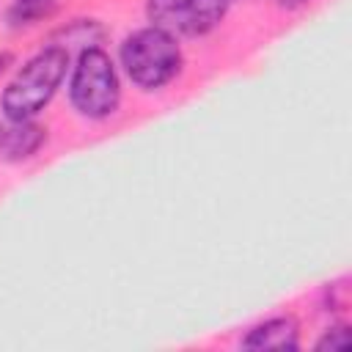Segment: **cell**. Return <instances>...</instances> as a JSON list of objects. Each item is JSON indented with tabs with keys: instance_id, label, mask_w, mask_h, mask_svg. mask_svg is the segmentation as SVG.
<instances>
[{
	"instance_id": "cell-4",
	"label": "cell",
	"mask_w": 352,
	"mask_h": 352,
	"mask_svg": "<svg viewBox=\"0 0 352 352\" xmlns=\"http://www.w3.org/2000/svg\"><path fill=\"white\" fill-rule=\"evenodd\" d=\"M228 0H146L148 25L176 38H198L212 33L228 14Z\"/></svg>"
},
{
	"instance_id": "cell-10",
	"label": "cell",
	"mask_w": 352,
	"mask_h": 352,
	"mask_svg": "<svg viewBox=\"0 0 352 352\" xmlns=\"http://www.w3.org/2000/svg\"><path fill=\"white\" fill-rule=\"evenodd\" d=\"M11 60H14V58H11V52H0V74L11 66Z\"/></svg>"
},
{
	"instance_id": "cell-6",
	"label": "cell",
	"mask_w": 352,
	"mask_h": 352,
	"mask_svg": "<svg viewBox=\"0 0 352 352\" xmlns=\"http://www.w3.org/2000/svg\"><path fill=\"white\" fill-rule=\"evenodd\" d=\"M47 143V129L30 118V121H3L0 124V160L6 162H25L38 154V148Z\"/></svg>"
},
{
	"instance_id": "cell-3",
	"label": "cell",
	"mask_w": 352,
	"mask_h": 352,
	"mask_svg": "<svg viewBox=\"0 0 352 352\" xmlns=\"http://www.w3.org/2000/svg\"><path fill=\"white\" fill-rule=\"evenodd\" d=\"M69 102L74 113L88 121H104L118 113L121 77L104 47H80L69 69Z\"/></svg>"
},
{
	"instance_id": "cell-9",
	"label": "cell",
	"mask_w": 352,
	"mask_h": 352,
	"mask_svg": "<svg viewBox=\"0 0 352 352\" xmlns=\"http://www.w3.org/2000/svg\"><path fill=\"white\" fill-rule=\"evenodd\" d=\"M280 8H286V11H297V8H305L308 3H314V0H275Z\"/></svg>"
},
{
	"instance_id": "cell-5",
	"label": "cell",
	"mask_w": 352,
	"mask_h": 352,
	"mask_svg": "<svg viewBox=\"0 0 352 352\" xmlns=\"http://www.w3.org/2000/svg\"><path fill=\"white\" fill-rule=\"evenodd\" d=\"M242 349H278V352H292L300 349V322L292 314H278L270 316L253 327H248L242 338Z\"/></svg>"
},
{
	"instance_id": "cell-2",
	"label": "cell",
	"mask_w": 352,
	"mask_h": 352,
	"mask_svg": "<svg viewBox=\"0 0 352 352\" xmlns=\"http://www.w3.org/2000/svg\"><path fill=\"white\" fill-rule=\"evenodd\" d=\"M118 60L129 82L148 94L170 85L184 66L179 38L154 25L126 33L118 44Z\"/></svg>"
},
{
	"instance_id": "cell-11",
	"label": "cell",
	"mask_w": 352,
	"mask_h": 352,
	"mask_svg": "<svg viewBox=\"0 0 352 352\" xmlns=\"http://www.w3.org/2000/svg\"><path fill=\"white\" fill-rule=\"evenodd\" d=\"M228 3H236V0H228Z\"/></svg>"
},
{
	"instance_id": "cell-7",
	"label": "cell",
	"mask_w": 352,
	"mask_h": 352,
	"mask_svg": "<svg viewBox=\"0 0 352 352\" xmlns=\"http://www.w3.org/2000/svg\"><path fill=\"white\" fill-rule=\"evenodd\" d=\"M52 11H55V0H11L8 25L11 28H28V25L47 19Z\"/></svg>"
},
{
	"instance_id": "cell-8",
	"label": "cell",
	"mask_w": 352,
	"mask_h": 352,
	"mask_svg": "<svg viewBox=\"0 0 352 352\" xmlns=\"http://www.w3.org/2000/svg\"><path fill=\"white\" fill-rule=\"evenodd\" d=\"M349 344H352L349 324H346V322H338V324L327 327V330L316 338L314 346H316L319 352H344V349H349Z\"/></svg>"
},
{
	"instance_id": "cell-1",
	"label": "cell",
	"mask_w": 352,
	"mask_h": 352,
	"mask_svg": "<svg viewBox=\"0 0 352 352\" xmlns=\"http://www.w3.org/2000/svg\"><path fill=\"white\" fill-rule=\"evenodd\" d=\"M69 69H72L69 47H63V44L41 47L36 55H30L16 69V74L3 88V94H0L3 118H8V121L36 118L55 99Z\"/></svg>"
}]
</instances>
